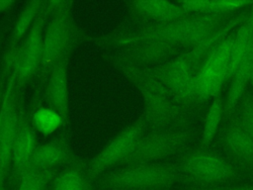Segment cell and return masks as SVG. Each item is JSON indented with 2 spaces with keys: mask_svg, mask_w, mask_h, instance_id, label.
<instances>
[{
  "mask_svg": "<svg viewBox=\"0 0 253 190\" xmlns=\"http://www.w3.org/2000/svg\"><path fill=\"white\" fill-rule=\"evenodd\" d=\"M47 95L52 109L65 121L68 113V80L63 62L54 65L46 74Z\"/></svg>",
  "mask_w": 253,
  "mask_h": 190,
  "instance_id": "cell-15",
  "label": "cell"
},
{
  "mask_svg": "<svg viewBox=\"0 0 253 190\" xmlns=\"http://www.w3.org/2000/svg\"><path fill=\"white\" fill-rule=\"evenodd\" d=\"M59 169L27 170L17 180V190H45Z\"/></svg>",
  "mask_w": 253,
  "mask_h": 190,
  "instance_id": "cell-19",
  "label": "cell"
},
{
  "mask_svg": "<svg viewBox=\"0 0 253 190\" xmlns=\"http://www.w3.org/2000/svg\"><path fill=\"white\" fill-rule=\"evenodd\" d=\"M187 13L190 14H219L245 10L253 1H180Z\"/></svg>",
  "mask_w": 253,
  "mask_h": 190,
  "instance_id": "cell-17",
  "label": "cell"
},
{
  "mask_svg": "<svg viewBox=\"0 0 253 190\" xmlns=\"http://www.w3.org/2000/svg\"><path fill=\"white\" fill-rule=\"evenodd\" d=\"M184 182L201 188L230 186L237 178L236 166L227 158L210 149H197L184 154L176 162Z\"/></svg>",
  "mask_w": 253,
  "mask_h": 190,
  "instance_id": "cell-4",
  "label": "cell"
},
{
  "mask_svg": "<svg viewBox=\"0 0 253 190\" xmlns=\"http://www.w3.org/2000/svg\"><path fill=\"white\" fill-rule=\"evenodd\" d=\"M51 2L49 1V5L38 15L19 49L16 59L18 88L40 69L43 49V29Z\"/></svg>",
  "mask_w": 253,
  "mask_h": 190,
  "instance_id": "cell-8",
  "label": "cell"
},
{
  "mask_svg": "<svg viewBox=\"0 0 253 190\" xmlns=\"http://www.w3.org/2000/svg\"><path fill=\"white\" fill-rule=\"evenodd\" d=\"M71 160L72 150L69 144L58 139L36 147L27 170L59 169Z\"/></svg>",
  "mask_w": 253,
  "mask_h": 190,
  "instance_id": "cell-12",
  "label": "cell"
},
{
  "mask_svg": "<svg viewBox=\"0 0 253 190\" xmlns=\"http://www.w3.org/2000/svg\"><path fill=\"white\" fill-rule=\"evenodd\" d=\"M128 11L132 17L140 20L143 24L168 22L190 14L185 11L180 1L136 0L128 4Z\"/></svg>",
  "mask_w": 253,
  "mask_h": 190,
  "instance_id": "cell-11",
  "label": "cell"
},
{
  "mask_svg": "<svg viewBox=\"0 0 253 190\" xmlns=\"http://www.w3.org/2000/svg\"><path fill=\"white\" fill-rule=\"evenodd\" d=\"M148 125L145 117L141 115L135 122L119 133L98 154L86 163L90 177L94 180L105 171L120 167L123 158L132 143L146 133Z\"/></svg>",
  "mask_w": 253,
  "mask_h": 190,
  "instance_id": "cell-7",
  "label": "cell"
},
{
  "mask_svg": "<svg viewBox=\"0 0 253 190\" xmlns=\"http://www.w3.org/2000/svg\"><path fill=\"white\" fill-rule=\"evenodd\" d=\"M219 136L226 157L236 167L253 173V140L234 116L224 118Z\"/></svg>",
  "mask_w": 253,
  "mask_h": 190,
  "instance_id": "cell-9",
  "label": "cell"
},
{
  "mask_svg": "<svg viewBox=\"0 0 253 190\" xmlns=\"http://www.w3.org/2000/svg\"><path fill=\"white\" fill-rule=\"evenodd\" d=\"M249 87H250V92L253 93V64H252V69H251V74H250V79H249Z\"/></svg>",
  "mask_w": 253,
  "mask_h": 190,
  "instance_id": "cell-22",
  "label": "cell"
},
{
  "mask_svg": "<svg viewBox=\"0 0 253 190\" xmlns=\"http://www.w3.org/2000/svg\"><path fill=\"white\" fill-rule=\"evenodd\" d=\"M212 190H253V185H243V186H225L220 188H215Z\"/></svg>",
  "mask_w": 253,
  "mask_h": 190,
  "instance_id": "cell-21",
  "label": "cell"
},
{
  "mask_svg": "<svg viewBox=\"0 0 253 190\" xmlns=\"http://www.w3.org/2000/svg\"><path fill=\"white\" fill-rule=\"evenodd\" d=\"M0 190H7L6 189V181H3L0 183Z\"/></svg>",
  "mask_w": 253,
  "mask_h": 190,
  "instance_id": "cell-23",
  "label": "cell"
},
{
  "mask_svg": "<svg viewBox=\"0 0 253 190\" xmlns=\"http://www.w3.org/2000/svg\"><path fill=\"white\" fill-rule=\"evenodd\" d=\"M86 163L72 159L53 176L45 190H94Z\"/></svg>",
  "mask_w": 253,
  "mask_h": 190,
  "instance_id": "cell-14",
  "label": "cell"
},
{
  "mask_svg": "<svg viewBox=\"0 0 253 190\" xmlns=\"http://www.w3.org/2000/svg\"><path fill=\"white\" fill-rule=\"evenodd\" d=\"M253 140V93L246 91L232 115ZM229 117V116H228Z\"/></svg>",
  "mask_w": 253,
  "mask_h": 190,
  "instance_id": "cell-20",
  "label": "cell"
},
{
  "mask_svg": "<svg viewBox=\"0 0 253 190\" xmlns=\"http://www.w3.org/2000/svg\"><path fill=\"white\" fill-rule=\"evenodd\" d=\"M220 34L196 48L154 64H136L120 60L121 69L141 93L143 116L160 128L174 125L197 108V73L209 51L222 39Z\"/></svg>",
  "mask_w": 253,
  "mask_h": 190,
  "instance_id": "cell-1",
  "label": "cell"
},
{
  "mask_svg": "<svg viewBox=\"0 0 253 190\" xmlns=\"http://www.w3.org/2000/svg\"><path fill=\"white\" fill-rule=\"evenodd\" d=\"M231 31L209 51L198 70L196 80L197 106L212 100L216 95L220 94L223 85L229 81L225 57Z\"/></svg>",
  "mask_w": 253,
  "mask_h": 190,
  "instance_id": "cell-6",
  "label": "cell"
},
{
  "mask_svg": "<svg viewBox=\"0 0 253 190\" xmlns=\"http://www.w3.org/2000/svg\"><path fill=\"white\" fill-rule=\"evenodd\" d=\"M223 119L224 95L220 93L211 101V104L205 115L201 135V148L209 149L211 147L216 134L218 133L220 124Z\"/></svg>",
  "mask_w": 253,
  "mask_h": 190,
  "instance_id": "cell-16",
  "label": "cell"
},
{
  "mask_svg": "<svg viewBox=\"0 0 253 190\" xmlns=\"http://www.w3.org/2000/svg\"><path fill=\"white\" fill-rule=\"evenodd\" d=\"M36 149V133L35 128L26 116L21 115L17 133L14 139L9 179L16 184L20 176L28 169L31 157Z\"/></svg>",
  "mask_w": 253,
  "mask_h": 190,
  "instance_id": "cell-10",
  "label": "cell"
},
{
  "mask_svg": "<svg viewBox=\"0 0 253 190\" xmlns=\"http://www.w3.org/2000/svg\"><path fill=\"white\" fill-rule=\"evenodd\" d=\"M246 11L219 14H189L168 22L143 24L125 42L121 60L154 64L190 51L207 40L235 28Z\"/></svg>",
  "mask_w": 253,
  "mask_h": 190,
  "instance_id": "cell-2",
  "label": "cell"
},
{
  "mask_svg": "<svg viewBox=\"0 0 253 190\" xmlns=\"http://www.w3.org/2000/svg\"><path fill=\"white\" fill-rule=\"evenodd\" d=\"M64 120L52 108L41 107L33 115L32 124L35 130L44 136L51 135L60 128Z\"/></svg>",
  "mask_w": 253,
  "mask_h": 190,
  "instance_id": "cell-18",
  "label": "cell"
},
{
  "mask_svg": "<svg viewBox=\"0 0 253 190\" xmlns=\"http://www.w3.org/2000/svg\"><path fill=\"white\" fill-rule=\"evenodd\" d=\"M180 182L184 180L176 162L122 166L100 179V185L107 190H159Z\"/></svg>",
  "mask_w": 253,
  "mask_h": 190,
  "instance_id": "cell-3",
  "label": "cell"
},
{
  "mask_svg": "<svg viewBox=\"0 0 253 190\" xmlns=\"http://www.w3.org/2000/svg\"><path fill=\"white\" fill-rule=\"evenodd\" d=\"M70 1H52L50 20L43 36L42 57L39 71L45 75L69 52L74 40Z\"/></svg>",
  "mask_w": 253,
  "mask_h": 190,
  "instance_id": "cell-5",
  "label": "cell"
},
{
  "mask_svg": "<svg viewBox=\"0 0 253 190\" xmlns=\"http://www.w3.org/2000/svg\"><path fill=\"white\" fill-rule=\"evenodd\" d=\"M48 5L49 1H30L23 9V11L19 14L15 22V26L12 30L11 36L9 38L7 50L5 52V67L9 66L17 58L20 49L19 44L21 43L23 38L26 37V35L28 34L38 15L42 11H43Z\"/></svg>",
  "mask_w": 253,
  "mask_h": 190,
  "instance_id": "cell-13",
  "label": "cell"
}]
</instances>
